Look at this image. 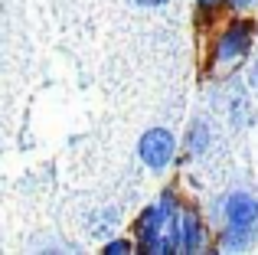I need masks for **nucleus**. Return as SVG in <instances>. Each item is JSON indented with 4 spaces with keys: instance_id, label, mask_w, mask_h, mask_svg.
Instances as JSON below:
<instances>
[{
    "instance_id": "obj_6",
    "label": "nucleus",
    "mask_w": 258,
    "mask_h": 255,
    "mask_svg": "<svg viewBox=\"0 0 258 255\" xmlns=\"http://www.w3.org/2000/svg\"><path fill=\"white\" fill-rule=\"evenodd\" d=\"M206 144H209V131H206V124H203V121H196L193 131H189V151L200 154V151H206Z\"/></svg>"
},
{
    "instance_id": "obj_3",
    "label": "nucleus",
    "mask_w": 258,
    "mask_h": 255,
    "mask_svg": "<svg viewBox=\"0 0 258 255\" xmlns=\"http://www.w3.org/2000/svg\"><path fill=\"white\" fill-rule=\"evenodd\" d=\"M248 26L245 23H235V26H229V33L222 36V43H219V59L222 62H232V59H239V56H245V49H248Z\"/></svg>"
},
{
    "instance_id": "obj_4",
    "label": "nucleus",
    "mask_w": 258,
    "mask_h": 255,
    "mask_svg": "<svg viewBox=\"0 0 258 255\" xmlns=\"http://www.w3.org/2000/svg\"><path fill=\"white\" fill-rule=\"evenodd\" d=\"M176 239H180L183 252L200 249V219H196V213H189V210L180 213V219H176Z\"/></svg>"
},
{
    "instance_id": "obj_2",
    "label": "nucleus",
    "mask_w": 258,
    "mask_h": 255,
    "mask_svg": "<svg viewBox=\"0 0 258 255\" xmlns=\"http://www.w3.org/2000/svg\"><path fill=\"white\" fill-rule=\"evenodd\" d=\"M226 219L229 226H252L258 219V203L248 193H235L226 200Z\"/></svg>"
},
{
    "instance_id": "obj_11",
    "label": "nucleus",
    "mask_w": 258,
    "mask_h": 255,
    "mask_svg": "<svg viewBox=\"0 0 258 255\" xmlns=\"http://www.w3.org/2000/svg\"><path fill=\"white\" fill-rule=\"evenodd\" d=\"M200 4H203V7H213V4H216V0H200Z\"/></svg>"
},
{
    "instance_id": "obj_10",
    "label": "nucleus",
    "mask_w": 258,
    "mask_h": 255,
    "mask_svg": "<svg viewBox=\"0 0 258 255\" xmlns=\"http://www.w3.org/2000/svg\"><path fill=\"white\" fill-rule=\"evenodd\" d=\"M229 4H235V7H245V4H252V0H229Z\"/></svg>"
},
{
    "instance_id": "obj_1",
    "label": "nucleus",
    "mask_w": 258,
    "mask_h": 255,
    "mask_svg": "<svg viewBox=\"0 0 258 255\" xmlns=\"http://www.w3.org/2000/svg\"><path fill=\"white\" fill-rule=\"evenodd\" d=\"M141 157L147 160V167H167L173 157V134L164 131V128H154L141 138Z\"/></svg>"
},
{
    "instance_id": "obj_9",
    "label": "nucleus",
    "mask_w": 258,
    "mask_h": 255,
    "mask_svg": "<svg viewBox=\"0 0 258 255\" xmlns=\"http://www.w3.org/2000/svg\"><path fill=\"white\" fill-rule=\"evenodd\" d=\"M134 4H141V7H160V4H167V0H134Z\"/></svg>"
},
{
    "instance_id": "obj_7",
    "label": "nucleus",
    "mask_w": 258,
    "mask_h": 255,
    "mask_svg": "<svg viewBox=\"0 0 258 255\" xmlns=\"http://www.w3.org/2000/svg\"><path fill=\"white\" fill-rule=\"evenodd\" d=\"M105 252H131V245L127 242H111V245H105Z\"/></svg>"
},
{
    "instance_id": "obj_5",
    "label": "nucleus",
    "mask_w": 258,
    "mask_h": 255,
    "mask_svg": "<svg viewBox=\"0 0 258 255\" xmlns=\"http://www.w3.org/2000/svg\"><path fill=\"white\" fill-rule=\"evenodd\" d=\"M248 239V226H232V229L222 236V249H242Z\"/></svg>"
},
{
    "instance_id": "obj_8",
    "label": "nucleus",
    "mask_w": 258,
    "mask_h": 255,
    "mask_svg": "<svg viewBox=\"0 0 258 255\" xmlns=\"http://www.w3.org/2000/svg\"><path fill=\"white\" fill-rule=\"evenodd\" d=\"M248 82H252V89H258V66H252V72H248Z\"/></svg>"
}]
</instances>
